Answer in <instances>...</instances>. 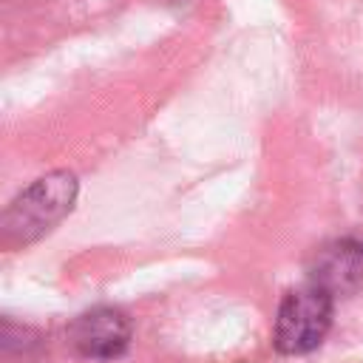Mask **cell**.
<instances>
[{
  "mask_svg": "<svg viewBox=\"0 0 363 363\" xmlns=\"http://www.w3.org/2000/svg\"><path fill=\"white\" fill-rule=\"evenodd\" d=\"M68 340L82 357L113 360L122 357L130 346V320L122 309L94 306L74 318L68 326Z\"/></svg>",
  "mask_w": 363,
  "mask_h": 363,
  "instance_id": "3957f363",
  "label": "cell"
},
{
  "mask_svg": "<svg viewBox=\"0 0 363 363\" xmlns=\"http://www.w3.org/2000/svg\"><path fill=\"white\" fill-rule=\"evenodd\" d=\"M309 284L332 298H346L363 289V244L354 238H335L323 244L309 261Z\"/></svg>",
  "mask_w": 363,
  "mask_h": 363,
  "instance_id": "277c9868",
  "label": "cell"
},
{
  "mask_svg": "<svg viewBox=\"0 0 363 363\" xmlns=\"http://www.w3.org/2000/svg\"><path fill=\"white\" fill-rule=\"evenodd\" d=\"M332 309L335 298L315 284L286 292L275 315V349L281 354H306L318 349L332 326Z\"/></svg>",
  "mask_w": 363,
  "mask_h": 363,
  "instance_id": "7a4b0ae2",
  "label": "cell"
},
{
  "mask_svg": "<svg viewBox=\"0 0 363 363\" xmlns=\"http://www.w3.org/2000/svg\"><path fill=\"white\" fill-rule=\"evenodd\" d=\"M79 193V182L68 170H54L26 187L0 218L3 247H26L54 230L71 210Z\"/></svg>",
  "mask_w": 363,
  "mask_h": 363,
  "instance_id": "6da1fadb",
  "label": "cell"
}]
</instances>
